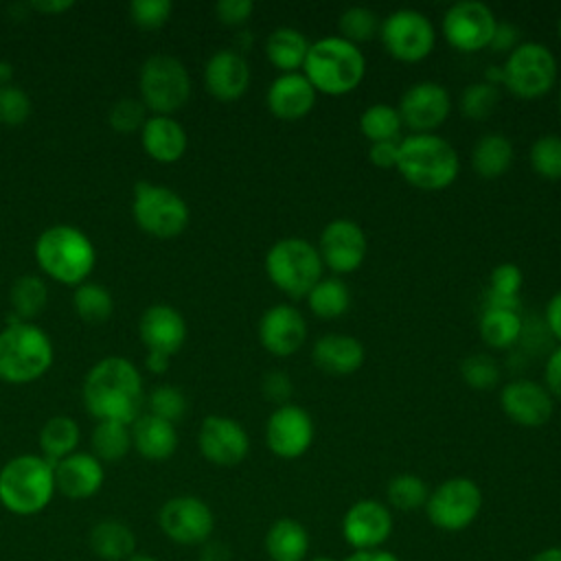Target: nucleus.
<instances>
[{
	"mask_svg": "<svg viewBox=\"0 0 561 561\" xmlns=\"http://www.w3.org/2000/svg\"><path fill=\"white\" fill-rule=\"evenodd\" d=\"M186 408H188V403H186L184 392L171 383L158 386L156 390H151V394L147 399V412L158 419H164L173 425L186 414Z\"/></svg>",
	"mask_w": 561,
	"mask_h": 561,
	"instance_id": "nucleus-45",
	"label": "nucleus"
},
{
	"mask_svg": "<svg viewBox=\"0 0 561 561\" xmlns=\"http://www.w3.org/2000/svg\"><path fill=\"white\" fill-rule=\"evenodd\" d=\"M13 79V66L9 61H0V88L11 85Z\"/></svg>",
	"mask_w": 561,
	"mask_h": 561,
	"instance_id": "nucleus-60",
	"label": "nucleus"
},
{
	"mask_svg": "<svg viewBox=\"0 0 561 561\" xmlns=\"http://www.w3.org/2000/svg\"><path fill=\"white\" fill-rule=\"evenodd\" d=\"M313 434L316 427L311 414L296 403L278 405L265 423L267 449L285 460L300 458L311 447Z\"/></svg>",
	"mask_w": 561,
	"mask_h": 561,
	"instance_id": "nucleus-15",
	"label": "nucleus"
},
{
	"mask_svg": "<svg viewBox=\"0 0 561 561\" xmlns=\"http://www.w3.org/2000/svg\"><path fill=\"white\" fill-rule=\"evenodd\" d=\"M307 305L313 316L322 320H335L344 316L351 307V289L342 278L329 276L320 278L307 294Z\"/></svg>",
	"mask_w": 561,
	"mask_h": 561,
	"instance_id": "nucleus-35",
	"label": "nucleus"
},
{
	"mask_svg": "<svg viewBox=\"0 0 561 561\" xmlns=\"http://www.w3.org/2000/svg\"><path fill=\"white\" fill-rule=\"evenodd\" d=\"M546 327L561 342V291H557L546 305Z\"/></svg>",
	"mask_w": 561,
	"mask_h": 561,
	"instance_id": "nucleus-55",
	"label": "nucleus"
},
{
	"mask_svg": "<svg viewBox=\"0 0 561 561\" xmlns=\"http://www.w3.org/2000/svg\"><path fill=\"white\" fill-rule=\"evenodd\" d=\"M140 142L142 149L162 164L178 162L188 145L184 127L173 116H160L153 114L145 121L140 129Z\"/></svg>",
	"mask_w": 561,
	"mask_h": 561,
	"instance_id": "nucleus-27",
	"label": "nucleus"
},
{
	"mask_svg": "<svg viewBox=\"0 0 561 561\" xmlns=\"http://www.w3.org/2000/svg\"><path fill=\"white\" fill-rule=\"evenodd\" d=\"M340 37L359 46L364 42H370L375 35H379L381 20L379 15L368 7H348L337 18Z\"/></svg>",
	"mask_w": 561,
	"mask_h": 561,
	"instance_id": "nucleus-40",
	"label": "nucleus"
},
{
	"mask_svg": "<svg viewBox=\"0 0 561 561\" xmlns=\"http://www.w3.org/2000/svg\"><path fill=\"white\" fill-rule=\"evenodd\" d=\"M204 83L217 101H237L250 85V66L237 48H221L206 61Z\"/></svg>",
	"mask_w": 561,
	"mask_h": 561,
	"instance_id": "nucleus-23",
	"label": "nucleus"
},
{
	"mask_svg": "<svg viewBox=\"0 0 561 561\" xmlns=\"http://www.w3.org/2000/svg\"><path fill=\"white\" fill-rule=\"evenodd\" d=\"M316 248L329 270L337 274H351L364 263L368 241L364 228L357 221L340 217L322 228Z\"/></svg>",
	"mask_w": 561,
	"mask_h": 561,
	"instance_id": "nucleus-17",
	"label": "nucleus"
},
{
	"mask_svg": "<svg viewBox=\"0 0 561 561\" xmlns=\"http://www.w3.org/2000/svg\"><path fill=\"white\" fill-rule=\"evenodd\" d=\"M33 112L31 96L18 85L0 88V123L7 127H18L28 121Z\"/></svg>",
	"mask_w": 561,
	"mask_h": 561,
	"instance_id": "nucleus-46",
	"label": "nucleus"
},
{
	"mask_svg": "<svg viewBox=\"0 0 561 561\" xmlns=\"http://www.w3.org/2000/svg\"><path fill=\"white\" fill-rule=\"evenodd\" d=\"M127 561H158V559L151 557V554H147V552H136V554H131Z\"/></svg>",
	"mask_w": 561,
	"mask_h": 561,
	"instance_id": "nucleus-61",
	"label": "nucleus"
},
{
	"mask_svg": "<svg viewBox=\"0 0 561 561\" xmlns=\"http://www.w3.org/2000/svg\"><path fill=\"white\" fill-rule=\"evenodd\" d=\"M173 4L169 0H134L129 4L131 22L142 31H156L171 18Z\"/></svg>",
	"mask_w": 561,
	"mask_h": 561,
	"instance_id": "nucleus-47",
	"label": "nucleus"
},
{
	"mask_svg": "<svg viewBox=\"0 0 561 561\" xmlns=\"http://www.w3.org/2000/svg\"><path fill=\"white\" fill-rule=\"evenodd\" d=\"M55 493L53 462L44 456L22 454L0 469V504L18 517L42 513Z\"/></svg>",
	"mask_w": 561,
	"mask_h": 561,
	"instance_id": "nucleus-4",
	"label": "nucleus"
},
{
	"mask_svg": "<svg viewBox=\"0 0 561 561\" xmlns=\"http://www.w3.org/2000/svg\"><path fill=\"white\" fill-rule=\"evenodd\" d=\"M504 414L522 427H541L554 414V399L543 383L533 379H513L500 392Z\"/></svg>",
	"mask_w": 561,
	"mask_h": 561,
	"instance_id": "nucleus-19",
	"label": "nucleus"
},
{
	"mask_svg": "<svg viewBox=\"0 0 561 561\" xmlns=\"http://www.w3.org/2000/svg\"><path fill=\"white\" fill-rule=\"evenodd\" d=\"M261 388H263L265 399L274 401V403H276V408H278V405L289 403V397H291V392H294V383H291V379H289L285 373H278V370L267 373V375L263 377Z\"/></svg>",
	"mask_w": 561,
	"mask_h": 561,
	"instance_id": "nucleus-51",
	"label": "nucleus"
},
{
	"mask_svg": "<svg viewBox=\"0 0 561 561\" xmlns=\"http://www.w3.org/2000/svg\"><path fill=\"white\" fill-rule=\"evenodd\" d=\"M302 75L316 92L342 96L364 81L366 59L359 46L342 39L340 35H329L309 46Z\"/></svg>",
	"mask_w": 561,
	"mask_h": 561,
	"instance_id": "nucleus-2",
	"label": "nucleus"
},
{
	"mask_svg": "<svg viewBox=\"0 0 561 561\" xmlns=\"http://www.w3.org/2000/svg\"><path fill=\"white\" fill-rule=\"evenodd\" d=\"M530 167L543 180H561V136L543 134L530 145Z\"/></svg>",
	"mask_w": 561,
	"mask_h": 561,
	"instance_id": "nucleus-43",
	"label": "nucleus"
},
{
	"mask_svg": "<svg viewBox=\"0 0 561 561\" xmlns=\"http://www.w3.org/2000/svg\"><path fill=\"white\" fill-rule=\"evenodd\" d=\"M31 7H33L35 11H39V13H53V15H57V13L66 11V9H72V2H70V0H42V2H33Z\"/></svg>",
	"mask_w": 561,
	"mask_h": 561,
	"instance_id": "nucleus-58",
	"label": "nucleus"
},
{
	"mask_svg": "<svg viewBox=\"0 0 561 561\" xmlns=\"http://www.w3.org/2000/svg\"><path fill=\"white\" fill-rule=\"evenodd\" d=\"M197 445L208 462L217 467H234L248 456L250 438L239 421L224 414H210L199 425Z\"/></svg>",
	"mask_w": 561,
	"mask_h": 561,
	"instance_id": "nucleus-18",
	"label": "nucleus"
},
{
	"mask_svg": "<svg viewBox=\"0 0 561 561\" xmlns=\"http://www.w3.org/2000/svg\"><path fill=\"white\" fill-rule=\"evenodd\" d=\"M9 300L13 307V316H18L22 322H31L44 311L48 302V287L39 276L24 274L13 280Z\"/></svg>",
	"mask_w": 561,
	"mask_h": 561,
	"instance_id": "nucleus-36",
	"label": "nucleus"
},
{
	"mask_svg": "<svg viewBox=\"0 0 561 561\" xmlns=\"http://www.w3.org/2000/svg\"><path fill=\"white\" fill-rule=\"evenodd\" d=\"M88 546L101 561H127L136 554V535L123 519H99L88 533Z\"/></svg>",
	"mask_w": 561,
	"mask_h": 561,
	"instance_id": "nucleus-29",
	"label": "nucleus"
},
{
	"mask_svg": "<svg viewBox=\"0 0 561 561\" xmlns=\"http://www.w3.org/2000/svg\"><path fill=\"white\" fill-rule=\"evenodd\" d=\"M388 502L399 511H414L427 504L430 489L423 478L414 473H399L388 482Z\"/></svg>",
	"mask_w": 561,
	"mask_h": 561,
	"instance_id": "nucleus-42",
	"label": "nucleus"
},
{
	"mask_svg": "<svg viewBox=\"0 0 561 561\" xmlns=\"http://www.w3.org/2000/svg\"><path fill=\"white\" fill-rule=\"evenodd\" d=\"M131 449V430L118 421H99L92 430V456L101 462H118Z\"/></svg>",
	"mask_w": 561,
	"mask_h": 561,
	"instance_id": "nucleus-37",
	"label": "nucleus"
},
{
	"mask_svg": "<svg viewBox=\"0 0 561 561\" xmlns=\"http://www.w3.org/2000/svg\"><path fill=\"white\" fill-rule=\"evenodd\" d=\"M346 561H399L392 552H386L381 548L377 550H355Z\"/></svg>",
	"mask_w": 561,
	"mask_h": 561,
	"instance_id": "nucleus-56",
	"label": "nucleus"
},
{
	"mask_svg": "<svg viewBox=\"0 0 561 561\" xmlns=\"http://www.w3.org/2000/svg\"><path fill=\"white\" fill-rule=\"evenodd\" d=\"M311 561H333V559H329V557H316V559H311Z\"/></svg>",
	"mask_w": 561,
	"mask_h": 561,
	"instance_id": "nucleus-62",
	"label": "nucleus"
},
{
	"mask_svg": "<svg viewBox=\"0 0 561 561\" xmlns=\"http://www.w3.org/2000/svg\"><path fill=\"white\" fill-rule=\"evenodd\" d=\"M519 46V28L511 22H497L493 37L489 42V48L495 53H511Z\"/></svg>",
	"mask_w": 561,
	"mask_h": 561,
	"instance_id": "nucleus-52",
	"label": "nucleus"
},
{
	"mask_svg": "<svg viewBox=\"0 0 561 561\" xmlns=\"http://www.w3.org/2000/svg\"><path fill=\"white\" fill-rule=\"evenodd\" d=\"M460 377L473 390H491L497 386L502 373L495 357L489 353H473L460 362Z\"/></svg>",
	"mask_w": 561,
	"mask_h": 561,
	"instance_id": "nucleus-44",
	"label": "nucleus"
},
{
	"mask_svg": "<svg viewBox=\"0 0 561 561\" xmlns=\"http://www.w3.org/2000/svg\"><path fill=\"white\" fill-rule=\"evenodd\" d=\"M79 438H81V432H79V425L75 419L66 416V414H57V416H50L42 432H39V449H42V456L48 460V462H59L61 458L70 456L77 451V445H79Z\"/></svg>",
	"mask_w": 561,
	"mask_h": 561,
	"instance_id": "nucleus-34",
	"label": "nucleus"
},
{
	"mask_svg": "<svg viewBox=\"0 0 561 561\" xmlns=\"http://www.w3.org/2000/svg\"><path fill=\"white\" fill-rule=\"evenodd\" d=\"M265 552L272 561H305L309 552L307 528L291 517L276 519L265 535Z\"/></svg>",
	"mask_w": 561,
	"mask_h": 561,
	"instance_id": "nucleus-31",
	"label": "nucleus"
},
{
	"mask_svg": "<svg viewBox=\"0 0 561 561\" xmlns=\"http://www.w3.org/2000/svg\"><path fill=\"white\" fill-rule=\"evenodd\" d=\"M397 110L401 123L414 134H434L451 112V96L436 81H419L403 92Z\"/></svg>",
	"mask_w": 561,
	"mask_h": 561,
	"instance_id": "nucleus-16",
	"label": "nucleus"
},
{
	"mask_svg": "<svg viewBox=\"0 0 561 561\" xmlns=\"http://www.w3.org/2000/svg\"><path fill=\"white\" fill-rule=\"evenodd\" d=\"M158 526L173 543L199 546L210 539L215 530V515L202 497L175 495L160 506Z\"/></svg>",
	"mask_w": 561,
	"mask_h": 561,
	"instance_id": "nucleus-13",
	"label": "nucleus"
},
{
	"mask_svg": "<svg viewBox=\"0 0 561 561\" xmlns=\"http://www.w3.org/2000/svg\"><path fill=\"white\" fill-rule=\"evenodd\" d=\"M129 430H131V449H136L145 460L162 462V460H169L178 449L175 425L149 412L140 414L129 425Z\"/></svg>",
	"mask_w": 561,
	"mask_h": 561,
	"instance_id": "nucleus-28",
	"label": "nucleus"
},
{
	"mask_svg": "<svg viewBox=\"0 0 561 561\" xmlns=\"http://www.w3.org/2000/svg\"><path fill=\"white\" fill-rule=\"evenodd\" d=\"M55 489L68 500H88L96 495L105 482L103 462L85 451H75L53 465Z\"/></svg>",
	"mask_w": 561,
	"mask_h": 561,
	"instance_id": "nucleus-22",
	"label": "nucleus"
},
{
	"mask_svg": "<svg viewBox=\"0 0 561 561\" xmlns=\"http://www.w3.org/2000/svg\"><path fill=\"white\" fill-rule=\"evenodd\" d=\"M267 278L289 298L307 296L322 278L324 263L318 248L302 237H283L265 254Z\"/></svg>",
	"mask_w": 561,
	"mask_h": 561,
	"instance_id": "nucleus-7",
	"label": "nucleus"
},
{
	"mask_svg": "<svg viewBox=\"0 0 561 561\" xmlns=\"http://www.w3.org/2000/svg\"><path fill=\"white\" fill-rule=\"evenodd\" d=\"M524 285V274L515 263H500L491 270L489 276V294L504 298H519Z\"/></svg>",
	"mask_w": 561,
	"mask_h": 561,
	"instance_id": "nucleus-49",
	"label": "nucleus"
},
{
	"mask_svg": "<svg viewBox=\"0 0 561 561\" xmlns=\"http://www.w3.org/2000/svg\"><path fill=\"white\" fill-rule=\"evenodd\" d=\"M169 362H171V355H164V353H158V351H147L145 366H147L151 373L162 375V373L169 368Z\"/></svg>",
	"mask_w": 561,
	"mask_h": 561,
	"instance_id": "nucleus-57",
	"label": "nucleus"
},
{
	"mask_svg": "<svg viewBox=\"0 0 561 561\" xmlns=\"http://www.w3.org/2000/svg\"><path fill=\"white\" fill-rule=\"evenodd\" d=\"M500 99H502L500 85L476 81L462 90L458 99V107H460V114L467 116L469 121H486L497 110Z\"/></svg>",
	"mask_w": 561,
	"mask_h": 561,
	"instance_id": "nucleus-41",
	"label": "nucleus"
},
{
	"mask_svg": "<svg viewBox=\"0 0 561 561\" xmlns=\"http://www.w3.org/2000/svg\"><path fill=\"white\" fill-rule=\"evenodd\" d=\"M543 386L552 394V399H561V344L548 355L543 368Z\"/></svg>",
	"mask_w": 561,
	"mask_h": 561,
	"instance_id": "nucleus-54",
	"label": "nucleus"
},
{
	"mask_svg": "<svg viewBox=\"0 0 561 561\" xmlns=\"http://www.w3.org/2000/svg\"><path fill=\"white\" fill-rule=\"evenodd\" d=\"M513 164V145L504 134L491 131L478 138L471 151V167L484 180L502 178Z\"/></svg>",
	"mask_w": 561,
	"mask_h": 561,
	"instance_id": "nucleus-32",
	"label": "nucleus"
},
{
	"mask_svg": "<svg viewBox=\"0 0 561 561\" xmlns=\"http://www.w3.org/2000/svg\"><path fill=\"white\" fill-rule=\"evenodd\" d=\"M53 357L55 351L46 331L11 313L0 331V379L7 383H31L48 373Z\"/></svg>",
	"mask_w": 561,
	"mask_h": 561,
	"instance_id": "nucleus-6",
	"label": "nucleus"
},
{
	"mask_svg": "<svg viewBox=\"0 0 561 561\" xmlns=\"http://www.w3.org/2000/svg\"><path fill=\"white\" fill-rule=\"evenodd\" d=\"M557 31H559V39H561V18H559V24H557Z\"/></svg>",
	"mask_w": 561,
	"mask_h": 561,
	"instance_id": "nucleus-64",
	"label": "nucleus"
},
{
	"mask_svg": "<svg viewBox=\"0 0 561 561\" xmlns=\"http://www.w3.org/2000/svg\"><path fill=\"white\" fill-rule=\"evenodd\" d=\"M390 533L392 515L377 500H359L342 517V535L355 550H377Z\"/></svg>",
	"mask_w": 561,
	"mask_h": 561,
	"instance_id": "nucleus-21",
	"label": "nucleus"
},
{
	"mask_svg": "<svg viewBox=\"0 0 561 561\" xmlns=\"http://www.w3.org/2000/svg\"><path fill=\"white\" fill-rule=\"evenodd\" d=\"M379 37L390 57L403 64L423 61L436 44L430 18L416 9H397L381 20Z\"/></svg>",
	"mask_w": 561,
	"mask_h": 561,
	"instance_id": "nucleus-11",
	"label": "nucleus"
},
{
	"mask_svg": "<svg viewBox=\"0 0 561 561\" xmlns=\"http://www.w3.org/2000/svg\"><path fill=\"white\" fill-rule=\"evenodd\" d=\"M401 127L403 123L399 110L388 103H373L359 116V129L370 142L399 140Z\"/></svg>",
	"mask_w": 561,
	"mask_h": 561,
	"instance_id": "nucleus-38",
	"label": "nucleus"
},
{
	"mask_svg": "<svg viewBox=\"0 0 561 561\" xmlns=\"http://www.w3.org/2000/svg\"><path fill=\"white\" fill-rule=\"evenodd\" d=\"M311 42L307 35L291 26L274 28L265 39V57L267 61L285 72H298L302 68Z\"/></svg>",
	"mask_w": 561,
	"mask_h": 561,
	"instance_id": "nucleus-30",
	"label": "nucleus"
},
{
	"mask_svg": "<svg viewBox=\"0 0 561 561\" xmlns=\"http://www.w3.org/2000/svg\"><path fill=\"white\" fill-rule=\"evenodd\" d=\"M138 85L142 105L160 116H171L191 99V77L186 66L167 53H156L145 59Z\"/></svg>",
	"mask_w": 561,
	"mask_h": 561,
	"instance_id": "nucleus-8",
	"label": "nucleus"
},
{
	"mask_svg": "<svg viewBox=\"0 0 561 561\" xmlns=\"http://www.w3.org/2000/svg\"><path fill=\"white\" fill-rule=\"evenodd\" d=\"M530 561H561V546H552V548H546L541 552H537Z\"/></svg>",
	"mask_w": 561,
	"mask_h": 561,
	"instance_id": "nucleus-59",
	"label": "nucleus"
},
{
	"mask_svg": "<svg viewBox=\"0 0 561 561\" xmlns=\"http://www.w3.org/2000/svg\"><path fill=\"white\" fill-rule=\"evenodd\" d=\"M316 96L318 92L302 72H285L270 83L265 105L280 121H298L313 110Z\"/></svg>",
	"mask_w": 561,
	"mask_h": 561,
	"instance_id": "nucleus-25",
	"label": "nucleus"
},
{
	"mask_svg": "<svg viewBox=\"0 0 561 561\" xmlns=\"http://www.w3.org/2000/svg\"><path fill=\"white\" fill-rule=\"evenodd\" d=\"M397 171L421 191H443L458 178L460 160L449 140L438 134H410L399 140Z\"/></svg>",
	"mask_w": 561,
	"mask_h": 561,
	"instance_id": "nucleus-3",
	"label": "nucleus"
},
{
	"mask_svg": "<svg viewBox=\"0 0 561 561\" xmlns=\"http://www.w3.org/2000/svg\"><path fill=\"white\" fill-rule=\"evenodd\" d=\"M557 81V57L539 42H522L506 55L502 85L519 99H539Z\"/></svg>",
	"mask_w": 561,
	"mask_h": 561,
	"instance_id": "nucleus-10",
	"label": "nucleus"
},
{
	"mask_svg": "<svg viewBox=\"0 0 561 561\" xmlns=\"http://www.w3.org/2000/svg\"><path fill=\"white\" fill-rule=\"evenodd\" d=\"M138 335L147 351L175 355L186 340V322L171 305H151L138 320Z\"/></svg>",
	"mask_w": 561,
	"mask_h": 561,
	"instance_id": "nucleus-24",
	"label": "nucleus"
},
{
	"mask_svg": "<svg viewBox=\"0 0 561 561\" xmlns=\"http://www.w3.org/2000/svg\"><path fill=\"white\" fill-rule=\"evenodd\" d=\"M497 18L489 4L480 0L454 2L440 22L445 39L462 53H476L489 48Z\"/></svg>",
	"mask_w": 561,
	"mask_h": 561,
	"instance_id": "nucleus-14",
	"label": "nucleus"
},
{
	"mask_svg": "<svg viewBox=\"0 0 561 561\" xmlns=\"http://www.w3.org/2000/svg\"><path fill=\"white\" fill-rule=\"evenodd\" d=\"M145 105L140 99H118L110 114H107V121L112 125V129L121 131V134H131V131H138L142 129L147 116H145Z\"/></svg>",
	"mask_w": 561,
	"mask_h": 561,
	"instance_id": "nucleus-48",
	"label": "nucleus"
},
{
	"mask_svg": "<svg viewBox=\"0 0 561 561\" xmlns=\"http://www.w3.org/2000/svg\"><path fill=\"white\" fill-rule=\"evenodd\" d=\"M316 366L329 375H353L362 368L366 359L364 344L346 333L322 335L311 351Z\"/></svg>",
	"mask_w": 561,
	"mask_h": 561,
	"instance_id": "nucleus-26",
	"label": "nucleus"
},
{
	"mask_svg": "<svg viewBox=\"0 0 561 561\" xmlns=\"http://www.w3.org/2000/svg\"><path fill=\"white\" fill-rule=\"evenodd\" d=\"M557 105H559V112H561V90H559V96H557Z\"/></svg>",
	"mask_w": 561,
	"mask_h": 561,
	"instance_id": "nucleus-63",
	"label": "nucleus"
},
{
	"mask_svg": "<svg viewBox=\"0 0 561 561\" xmlns=\"http://www.w3.org/2000/svg\"><path fill=\"white\" fill-rule=\"evenodd\" d=\"M425 511L436 528L465 530L482 511V491L471 478H449L430 491Z\"/></svg>",
	"mask_w": 561,
	"mask_h": 561,
	"instance_id": "nucleus-12",
	"label": "nucleus"
},
{
	"mask_svg": "<svg viewBox=\"0 0 561 561\" xmlns=\"http://www.w3.org/2000/svg\"><path fill=\"white\" fill-rule=\"evenodd\" d=\"M254 11L252 0H219L215 4V15L226 26H241L250 20Z\"/></svg>",
	"mask_w": 561,
	"mask_h": 561,
	"instance_id": "nucleus-50",
	"label": "nucleus"
},
{
	"mask_svg": "<svg viewBox=\"0 0 561 561\" xmlns=\"http://www.w3.org/2000/svg\"><path fill=\"white\" fill-rule=\"evenodd\" d=\"M480 337L491 348H511L524 333L522 311L502 309V307H484L478 322Z\"/></svg>",
	"mask_w": 561,
	"mask_h": 561,
	"instance_id": "nucleus-33",
	"label": "nucleus"
},
{
	"mask_svg": "<svg viewBox=\"0 0 561 561\" xmlns=\"http://www.w3.org/2000/svg\"><path fill=\"white\" fill-rule=\"evenodd\" d=\"M72 305H75L77 316L88 324H101V322L110 320V316L114 311L112 294L105 287H101L96 283H88V280L77 285Z\"/></svg>",
	"mask_w": 561,
	"mask_h": 561,
	"instance_id": "nucleus-39",
	"label": "nucleus"
},
{
	"mask_svg": "<svg viewBox=\"0 0 561 561\" xmlns=\"http://www.w3.org/2000/svg\"><path fill=\"white\" fill-rule=\"evenodd\" d=\"M368 160L370 164L379 169H397L399 160V140H383V142H370L368 149Z\"/></svg>",
	"mask_w": 561,
	"mask_h": 561,
	"instance_id": "nucleus-53",
	"label": "nucleus"
},
{
	"mask_svg": "<svg viewBox=\"0 0 561 561\" xmlns=\"http://www.w3.org/2000/svg\"><path fill=\"white\" fill-rule=\"evenodd\" d=\"M131 215L142 232L158 239H173L182 234L191 219L186 202L173 188L151 182L134 184Z\"/></svg>",
	"mask_w": 561,
	"mask_h": 561,
	"instance_id": "nucleus-9",
	"label": "nucleus"
},
{
	"mask_svg": "<svg viewBox=\"0 0 561 561\" xmlns=\"http://www.w3.org/2000/svg\"><path fill=\"white\" fill-rule=\"evenodd\" d=\"M35 261L53 280L77 287L92 274L96 252L85 232L68 224H55L37 237Z\"/></svg>",
	"mask_w": 561,
	"mask_h": 561,
	"instance_id": "nucleus-5",
	"label": "nucleus"
},
{
	"mask_svg": "<svg viewBox=\"0 0 561 561\" xmlns=\"http://www.w3.org/2000/svg\"><path fill=\"white\" fill-rule=\"evenodd\" d=\"M81 397L94 419L131 425L140 416L145 399L142 377L129 359L112 355L90 368L83 379Z\"/></svg>",
	"mask_w": 561,
	"mask_h": 561,
	"instance_id": "nucleus-1",
	"label": "nucleus"
},
{
	"mask_svg": "<svg viewBox=\"0 0 561 561\" xmlns=\"http://www.w3.org/2000/svg\"><path fill=\"white\" fill-rule=\"evenodd\" d=\"M259 340L267 353L289 357L298 353L307 340V320L294 305H274L261 316Z\"/></svg>",
	"mask_w": 561,
	"mask_h": 561,
	"instance_id": "nucleus-20",
	"label": "nucleus"
}]
</instances>
